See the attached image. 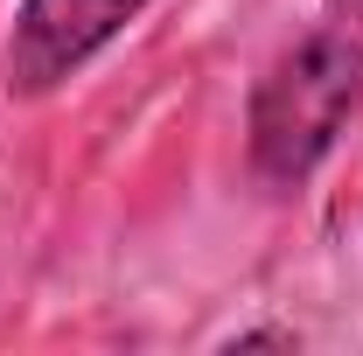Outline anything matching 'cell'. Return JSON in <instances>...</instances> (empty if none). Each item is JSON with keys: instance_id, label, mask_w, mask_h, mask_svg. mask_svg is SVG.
<instances>
[{"instance_id": "obj_1", "label": "cell", "mask_w": 363, "mask_h": 356, "mask_svg": "<svg viewBox=\"0 0 363 356\" xmlns=\"http://www.w3.org/2000/svg\"><path fill=\"white\" fill-rule=\"evenodd\" d=\"M363 105V21H328L294 49H279L252 84V175L272 189H301L342 140L350 112Z\"/></svg>"}, {"instance_id": "obj_2", "label": "cell", "mask_w": 363, "mask_h": 356, "mask_svg": "<svg viewBox=\"0 0 363 356\" xmlns=\"http://www.w3.org/2000/svg\"><path fill=\"white\" fill-rule=\"evenodd\" d=\"M147 0H21L7 35V91L43 98L63 77H77L126 21H140Z\"/></svg>"}, {"instance_id": "obj_3", "label": "cell", "mask_w": 363, "mask_h": 356, "mask_svg": "<svg viewBox=\"0 0 363 356\" xmlns=\"http://www.w3.org/2000/svg\"><path fill=\"white\" fill-rule=\"evenodd\" d=\"M230 350H294V328H245Z\"/></svg>"}, {"instance_id": "obj_4", "label": "cell", "mask_w": 363, "mask_h": 356, "mask_svg": "<svg viewBox=\"0 0 363 356\" xmlns=\"http://www.w3.org/2000/svg\"><path fill=\"white\" fill-rule=\"evenodd\" d=\"M328 7V21H363V0H321Z\"/></svg>"}]
</instances>
